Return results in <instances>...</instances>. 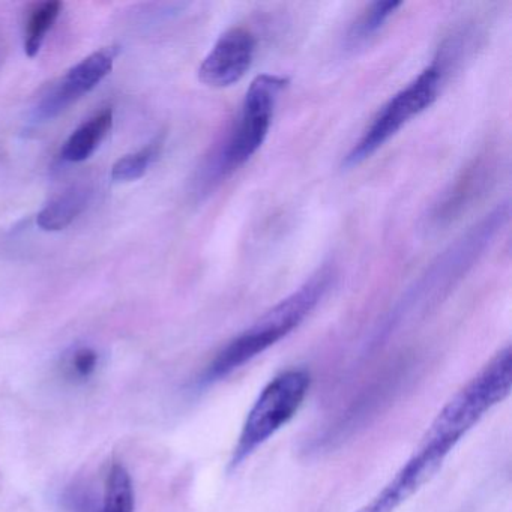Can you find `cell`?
I'll list each match as a JSON object with an SVG mask.
<instances>
[{
	"label": "cell",
	"instance_id": "6da1fadb",
	"mask_svg": "<svg viewBox=\"0 0 512 512\" xmlns=\"http://www.w3.org/2000/svg\"><path fill=\"white\" fill-rule=\"evenodd\" d=\"M332 280L334 272L331 268L319 269L311 275L310 280L305 281L292 295L278 302L250 328L229 341L212 359L200 382L211 385L230 376L295 331L325 298Z\"/></svg>",
	"mask_w": 512,
	"mask_h": 512
},
{
	"label": "cell",
	"instance_id": "7a4b0ae2",
	"mask_svg": "<svg viewBox=\"0 0 512 512\" xmlns=\"http://www.w3.org/2000/svg\"><path fill=\"white\" fill-rule=\"evenodd\" d=\"M508 218L509 203L505 202L493 209L472 229L467 230L448 250L443 251L436 262L431 263L425 274L415 281L403 299L398 302L389 319L388 328H395L413 314L430 310L448 296L449 292L481 259L484 251L490 247L491 242L508 223Z\"/></svg>",
	"mask_w": 512,
	"mask_h": 512
},
{
	"label": "cell",
	"instance_id": "3957f363",
	"mask_svg": "<svg viewBox=\"0 0 512 512\" xmlns=\"http://www.w3.org/2000/svg\"><path fill=\"white\" fill-rule=\"evenodd\" d=\"M511 388L512 350L506 346L449 398L425 436L452 451L494 406L511 394Z\"/></svg>",
	"mask_w": 512,
	"mask_h": 512
},
{
	"label": "cell",
	"instance_id": "277c9868",
	"mask_svg": "<svg viewBox=\"0 0 512 512\" xmlns=\"http://www.w3.org/2000/svg\"><path fill=\"white\" fill-rule=\"evenodd\" d=\"M287 83L284 77L272 74H262L251 82L235 128L203 170L200 181L203 190L214 187L241 169L262 148L274 119L278 98Z\"/></svg>",
	"mask_w": 512,
	"mask_h": 512
},
{
	"label": "cell",
	"instance_id": "5b68a950",
	"mask_svg": "<svg viewBox=\"0 0 512 512\" xmlns=\"http://www.w3.org/2000/svg\"><path fill=\"white\" fill-rule=\"evenodd\" d=\"M449 61L451 58L442 50L418 77L391 97V100L374 116L361 139L350 149L349 154L344 158V166L356 167L364 163L386 142H389L404 125L430 109L442 91Z\"/></svg>",
	"mask_w": 512,
	"mask_h": 512
},
{
	"label": "cell",
	"instance_id": "8992f818",
	"mask_svg": "<svg viewBox=\"0 0 512 512\" xmlns=\"http://www.w3.org/2000/svg\"><path fill=\"white\" fill-rule=\"evenodd\" d=\"M311 385V376L304 368H290L277 374L248 410L229 469L235 470L268 442L284 425L289 424L304 404Z\"/></svg>",
	"mask_w": 512,
	"mask_h": 512
},
{
	"label": "cell",
	"instance_id": "52a82bcc",
	"mask_svg": "<svg viewBox=\"0 0 512 512\" xmlns=\"http://www.w3.org/2000/svg\"><path fill=\"white\" fill-rule=\"evenodd\" d=\"M118 55V47H104L71 68L37 104L34 121L47 122L58 118L83 95L97 88L113 70Z\"/></svg>",
	"mask_w": 512,
	"mask_h": 512
},
{
	"label": "cell",
	"instance_id": "ba28073f",
	"mask_svg": "<svg viewBox=\"0 0 512 512\" xmlns=\"http://www.w3.org/2000/svg\"><path fill=\"white\" fill-rule=\"evenodd\" d=\"M256 56V38L245 28L224 32L199 68V79L209 88H230L250 71Z\"/></svg>",
	"mask_w": 512,
	"mask_h": 512
},
{
	"label": "cell",
	"instance_id": "9c48e42d",
	"mask_svg": "<svg viewBox=\"0 0 512 512\" xmlns=\"http://www.w3.org/2000/svg\"><path fill=\"white\" fill-rule=\"evenodd\" d=\"M445 457L419 443L406 463L386 482L385 487L371 497L356 512H395L410 497L415 496L427 482L434 478Z\"/></svg>",
	"mask_w": 512,
	"mask_h": 512
},
{
	"label": "cell",
	"instance_id": "30bf717a",
	"mask_svg": "<svg viewBox=\"0 0 512 512\" xmlns=\"http://www.w3.org/2000/svg\"><path fill=\"white\" fill-rule=\"evenodd\" d=\"M493 179L491 163L485 158L470 164L455 184L446 191L442 200H439L433 211V223L448 224L457 220L467 208L472 206L479 196L484 194Z\"/></svg>",
	"mask_w": 512,
	"mask_h": 512
},
{
	"label": "cell",
	"instance_id": "8fae6325",
	"mask_svg": "<svg viewBox=\"0 0 512 512\" xmlns=\"http://www.w3.org/2000/svg\"><path fill=\"white\" fill-rule=\"evenodd\" d=\"M92 188L77 184L59 194L38 214L37 224L44 232H59L67 229L91 202Z\"/></svg>",
	"mask_w": 512,
	"mask_h": 512
},
{
	"label": "cell",
	"instance_id": "7c38bea8",
	"mask_svg": "<svg viewBox=\"0 0 512 512\" xmlns=\"http://www.w3.org/2000/svg\"><path fill=\"white\" fill-rule=\"evenodd\" d=\"M112 125L113 112L110 109L103 110L94 118L89 119L68 137L61 151L62 160L67 163H83L91 158L100 143L112 130Z\"/></svg>",
	"mask_w": 512,
	"mask_h": 512
},
{
	"label": "cell",
	"instance_id": "4fadbf2b",
	"mask_svg": "<svg viewBox=\"0 0 512 512\" xmlns=\"http://www.w3.org/2000/svg\"><path fill=\"white\" fill-rule=\"evenodd\" d=\"M101 512H134L133 482L121 464H113L107 473Z\"/></svg>",
	"mask_w": 512,
	"mask_h": 512
},
{
	"label": "cell",
	"instance_id": "5bb4252c",
	"mask_svg": "<svg viewBox=\"0 0 512 512\" xmlns=\"http://www.w3.org/2000/svg\"><path fill=\"white\" fill-rule=\"evenodd\" d=\"M401 5L403 4L397 2V0H382V2L371 4L350 28L349 38H347L349 44L359 46V44L373 38L385 26V23L397 13Z\"/></svg>",
	"mask_w": 512,
	"mask_h": 512
},
{
	"label": "cell",
	"instance_id": "9a60e30c",
	"mask_svg": "<svg viewBox=\"0 0 512 512\" xmlns=\"http://www.w3.org/2000/svg\"><path fill=\"white\" fill-rule=\"evenodd\" d=\"M62 7L64 5L58 0L46 2L37 7V10L32 13L29 19L28 26H26L25 35V53L29 58H35L40 53L44 41H46L47 34L50 29L55 25L58 17L61 16Z\"/></svg>",
	"mask_w": 512,
	"mask_h": 512
},
{
	"label": "cell",
	"instance_id": "2e32d148",
	"mask_svg": "<svg viewBox=\"0 0 512 512\" xmlns=\"http://www.w3.org/2000/svg\"><path fill=\"white\" fill-rule=\"evenodd\" d=\"M163 142L155 140L149 143L145 148L140 149L139 152L134 154L125 155L119 158L112 167V179L115 182H133L142 178L148 172L151 164L157 160L160 155Z\"/></svg>",
	"mask_w": 512,
	"mask_h": 512
},
{
	"label": "cell",
	"instance_id": "e0dca14e",
	"mask_svg": "<svg viewBox=\"0 0 512 512\" xmlns=\"http://www.w3.org/2000/svg\"><path fill=\"white\" fill-rule=\"evenodd\" d=\"M98 367V355L95 350L83 347L76 350L65 364V377L71 382H85Z\"/></svg>",
	"mask_w": 512,
	"mask_h": 512
}]
</instances>
